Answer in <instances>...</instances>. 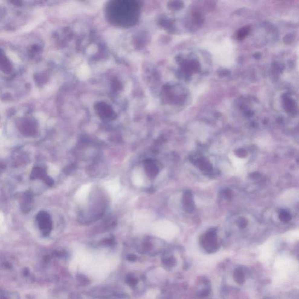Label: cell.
Instances as JSON below:
<instances>
[{
  "mask_svg": "<svg viewBox=\"0 0 299 299\" xmlns=\"http://www.w3.org/2000/svg\"><path fill=\"white\" fill-rule=\"evenodd\" d=\"M140 5L133 0H115L108 2L105 15L109 22L115 26L132 27L136 24L140 17Z\"/></svg>",
  "mask_w": 299,
  "mask_h": 299,
  "instance_id": "1",
  "label": "cell"
},
{
  "mask_svg": "<svg viewBox=\"0 0 299 299\" xmlns=\"http://www.w3.org/2000/svg\"><path fill=\"white\" fill-rule=\"evenodd\" d=\"M201 244L207 252H216L219 248L216 229H210L206 234L202 236L201 238Z\"/></svg>",
  "mask_w": 299,
  "mask_h": 299,
  "instance_id": "2",
  "label": "cell"
},
{
  "mask_svg": "<svg viewBox=\"0 0 299 299\" xmlns=\"http://www.w3.org/2000/svg\"><path fill=\"white\" fill-rule=\"evenodd\" d=\"M37 220L39 228L44 234H47L50 231L52 227L51 221L49 214L44 211L40 212L37 216Z\"/></svg>",
  "mask_w": 299,
  "mask_h": 299,
  "instance_id": "3",
  "label": "cell"
},
{
  "mask_svg": "<svg viewBox=\"0 0 299 299\" xmlns=\"http://www.w3.org/2000/svg\"><path fill=\"white\" fill-rule=\"evenodd\" d=\"M183 204L186 211L191 213L195 209L193 195L190 191H186L183 197Z\"/></svg>",
  "mask_w": 299,
  "mask_h": 299,
  "instance_id": "4",
  "label": "cell"
},
{
  "mask_svg": "<svg viewBox=\"0 0 299 299\" xmlns=\"http://www.w3.org/2000/svg\"><path fill=\"white\" fill-rule=\"evenodd\" d=\"M233 278L237 284L242 285L246 281V274L244 270L241 268H236L233 272Z\"/></svg>",
  "mask_w": 299,
  "mask_h": 299,
  "instance_id": "5",
  "label": "cell"
},
{
  "mask_svg": "<svg viewBox=\"0 0 299 299\" xmlns=\"http://www.w3.org/2000/svg\"><path fill=\"white\" fill-rule=\"evenodd\" d=\"M90 188H91L90 185H85L81 187V189H79L76 194V198L77 200L80 201H84L88 195V193L90 191Z\"/></svg>",
  "mask_w": 299,
  "mask_h": 299,
  "instance_id": "6",
  "label": "cell"
},
{
  "mask_svg": "<svg viewBox=\"0 0 299 299\" xmlns=\"http://www.w3.org/2000/svg\"><path fill=\"white\" fill-rule=\"evenodd\" d=\"M199 162V167L203 171L209 172L211 171L212 167L211 164L204 159H199L198 161Z\"/></svg>",
  "mask_w": 299,
  "mask_h": 299,
  "instance_id": "7",
  "label": "cell"
},
{
  "mask_svg": "<svg viewBox=\"0 0 299 299\" xmlns=\"http://www.w3.org/2000/svg\"><path fill=\"white\" fill-rule=\"evenodd\" d=\"M107 188L109 192L114 195L116 194L120 189L119 184L116 181H111L109 184H107Z\"/></svg>",
  "mask_w": 299,
  "mask_h": 299,
  "instance_id": "8",
  "label": "cell"
},
{
  "mask_svg": "<svg viewBox=\"0 0 299 299\" xmlns=\"http://www.w3.org/2000/svg\"><path fill=\"white\" fill-rule=\"evenodd\" d=\"M211 292V288H210V285L209 283L205 286L204 288H202V289L198 291V296L199 298H204L209 296Z\"/></svg>",
  "mask_w": 299,
  "mask_h": 299,
  "instance_id": "9",
  "label": "cell"
},
{
  "mask_svg": "<svg viewBox=\"0 0 299 299\" xmlns=\"http://www.w3.org/2000/svg\"><path fill=\"white\" fill-rule=\"evenodd\" d=\"M44 171L39 167H36L33 169L31 177L33 179L43 178H44Z\"/></svg>",
  "mask_w": 299,
  "mask_h": 299,
  "instance_id": "10",
  "label": "cell"
},
{
  "mask_svg": "<svg viewBox=\"0 0 299 299\" xmlns=\"http://www.w3.org/2000/svg\"><path fill=\"white\" fill-rule=\"evenodd\" d=\"M162 263L168 267H173L176 264V261L175 258L169 256L162 259Z\"/></svg>",
  "mask_w": 299,
  "mask_h": 299,
  "instance_id": "11",
  "label": "cell"
},
{
  "mask_svg": "<svg viewBox=\"0 0 299 299\" xmlns=\"http://www.w3.org/2000/svg\"><path fill=\"white\" fill-rule=\"evenodd\" d=\"M279 218L283 222H288L291 220V216L289 212L282 211L279 213Z\"/></svg>",
  "mask_w": 299,
  "mask_h": 299,
  "instance_id": "12",
  "label": "cell"
},
{
  "mask_svg": "<svg viewBox=\"0 0 299 299\" xmlns=\"http://www.w3.org/2000/svg\"><path fill=\"white\" fill-rule=\"evenodd\" d=\"M77 279L82 285H86L89 283V280L84 275H80L77 276Z\"/></svg>",
  "mask_w": 299,
  "mask_h": 299,
  "instance_id": "13",
  "label": "cell"
},
{
  "mask_svg": "<svg viewBox=\"0 0 299 299\" xmlns=\"http://www.w3.org/2000/svg\"><path fill=\"white\" fill-rule=\"evenodd\" d=\"M126 281L127 283L131 286H135L137 283V281L136 278H133V277H132V276H129L127 278V280H126Z\"/></svg>",
  "mask_w": 299,
  "mask_h": 299,
  "instance_id": "14",
  "label": "cell"
},
{
  "mask_svg": "<svg viewBox=\"0 0 299 299\" xmlns=\"http://www.w3.org/2000/svg\"><path fill=\"white\" fill-rule=\"evenodd\" d=\"M246 151L244 149H241L236 151V154L239 157H245L246 156Z\"/></svg>",
  "mask_w": 299,
  "mask_h": 299,
  "instance_id": "15",
  "label": "cell"
},
{
  "mask_svg": "<svg viewBox=\"0 0 299 299\" xmlns=\"http://www.w3.org/2000/svg\"><path fill=\"white\" fill-rule=\"evenodd\" d=\"M248 32V30L247 29H244L240 34H239V36L241 37H244V36L246 35V33Z\"/></svg>",
  "mask_w": 299,
  "mask_h": 299,
  "instance_id": "16",
  "label": "cell"
},
{
  "mask_svg": "<svg viewBox=\"0 0 299 299\" xmlns=\"http://www.w3.org/2000/svg\"><path fill=\"white\" fill-rule=\"evenodd\" d=\"M127 259L130 261H132V262H133V261H135L136 259V256L134 255H129L128 256H127Z\"/></svg>",
  "mask_w": 299,
  "mask_h": 299,
  "instance_id": "17",
  "label": "cell"
},
{
  "mask_svg": "<svg viewBox=\"0 0 299 299\" xmlns=\"http://www.w3.org/2000/svg\"><path fill=\"white\" fill-rule=\"evenodd\" d=\"M224 195H225L227 199L231 198V191H230V190H226V191H225V192H224Z\"/></svg>",
  "mask_w": 299,
  "mask_h": 299,
  "instance_id": "18",
  "label": "cell"
},
{
  "mask_svg": "<svg viewBox=\"0 0 299 299\" xmlns=\"http://www.w3.org/2000/svg\"><path fill=\"white\" fill-rule=\"evenodd\" d=\"M246 223H246V220L243 219V220H242L241 221H240V226H241V227H245L246 226Z\"/></svg>",
  "mask_w": 299,
  "mask_h": 299,
  "instance_id": "19",
  "label": "cell"
},
{
  "mask_svg": "<svg viewBox=\"0 0 299 299\" xmlns=\"http://www.w3.org/2000/svg\"><path fill=\"white\" fill-rule=\"evenodd\" d=\"M270 299V298H268V297H266V298H265V299Z\"/></svg>",
  "mask_w": 299,
  "mask_h": 299,
  "instance_id": "20",
  "label": "cell"
}]
</instances>
